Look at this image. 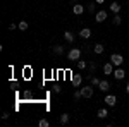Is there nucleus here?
I'll list each match as a JSON object with an SVG mask.
<instances>
[{"mask_svg":"<svg viewBox=\"0 0 129 127\" xmlns=\"http://www.w3.org/2000/svg\"><path fill=\"white\" fill-rule=\"evenodd\" d=\"M79 57H81L79 48H72V50H69V53H67V60H72V62H78Z\"/></svg>","mask_w":129,"mask_h":127,"instance_id":"1","label":"nucleus"},{"mask_svg":"<svg viewBox=\"0 0 129 127\" xmlns=\"http://www.w3.org/2000/svg\"><path fill=\"white\" fill-rule=\"evenodd\" d=\"M110 62H112L115 67H120V65H122V62H124V57L119 55V53H112V55H110Z\"/></svg>","mask_w":129,"mask_h":127,"instance_id":"2","label":"nucleus"},{"mask_svg":"<svg viewBox=\"0 0 129 127\" xmlns=\"http://www.w3.org/2000/svg\"><path fill=\"white\" fill-rule=\"evenodd\" d=\"M112 76L117 79V81H122V79L126 77V72H124V69H122V67H117L115 70H114V74H112Z\"/></svg>","mask_w":129,"mask_h":127,"instance_id":"3","label":"nucleus"},{"mask_svg":"<svg viewBox=\"0 0 129 127\" xmlns=\"http://www.w3.org/2000/svg\"><path fill=\"white\" fill-rule=\"evenodd\" d=\"M81 95H83V98H91V96H93V86L81 88Z\"/></svg>","mask_w":129,"mask_h":127,"instance_id":"4","label":"nucleus"},{"mask_svg":"<svg viewBox=\"0 0 129 127\" xmlns=\"http://www.w3.org/2000/svg\"><path fill=\"white\" fill-rule=\"evenodd\" d=\"M103 101H105V103H107V105H109V107H114V105H115V103H117V98L114 96V95H107V96H105V100H103Z\"/></svg>","mask_w":129,"mask_h":127,"instance_id":"5","label":"nucleus"},{"mask_svg":"<svg viewBox=\"0 0 129 127\" xmlns=\"http://www.w3.org/2000/svg\"><path fill=\"white\" fill-rule=\"evenodd\" d=\"M103 74H107V76L114 74V64H112V62H107V64L103 65Z\"/></svg>","mask_w":129,"mask_h":127,"instance_id":"6","label":"nucleus"},{"mask_svg":"<svg viewBox=\"0 0 129 127\" xmlns=\"http://www.w3.org/2000/svg\"><path fill=\"white\" fill-rule=\"evenodd\" d=\"M105 19H107V12H105V10L96 12V16H95V21H96V22H103Z\"/></svg>","mask_w":129,"mask_h":127,"instance_id":"7","label":"nucleus"},{"mask_svg":"<svg viewBox=\"0 0 129 127\" xmlns=\"http://www.w3.org/2000/svg\"><path fill=\"white\" fill-rule=\"evenodd\" d=\"M98 89L100 91H103V93H107L110 89V84H109V81H100V84H98Z\"/></svg>","mask_w":129,"mask_h":127,"instance_id":"8","label":"nucleus"},{"mask_svg":"<svg viewBox=\"0 0 129 127\" xmlns=\"http://www.w3.org/2000/svg\"><path fill=\"white\" fill-rule=\"evenodd\" d=\"M79 36L84 38V39H88L89 36H91V29H89V28H83V29L79 31Z\"/></svg>","mask_w":129,"mask_h":127,"instance_id":"9","label":"nucleus"},{"mask_svg":"<svg viewBox=\"0 0 129 127\" xmlns=\"http://www.w3.org/2000/svg\"><path fill=\"white\" fill-rule=\"evenodd\" d=\"M72 12H74V14H76V16H81V14H83V12H84V7H83V5H81V4H76V5H74V7H72Z\"/></svg>","mask_w":129,"mask_h":127,"instance_id":"10","label":"nucleus"},{"mask_svg":"<svg viewBox=\"0 0 129 127\" xmlns=\"http://www.w3.org/2000/svg\"><path fill=\"white\" fill-rule=\"evenodd\" d=\"M81 82H83V76H79V74H72V84H74V86H79Z\"/></svg>","mask_w":129,"mask_h":127,"instance_id":"11","label":"nucleus"},{"mask_svg":"<svg viewBox=\"0 0 129 127\" xmlns=\"http://www.w3.org/2000/svg\"><path fill=\"white\" fill-rule=\"evenodd\" d=\"M103 50H105V47H103L102 43H96V45L93 47V52H95L96 55H102V53H103Z\"/></svg>","mask_w":129,"mask_h":127,"instance_id":"12","label":"nucleus"},{"mask_svg":"<svg viewBox=\"0 0 129 127\" xmlns=\"http://www.w3.org/2000/svg\"><path fill=\"white\" fill-rule=\"evenodd\" d=\"M110 10H112L114 14H119V12H120V5H119V2H112V4H110Z\"/></svg>","mask_w":129,"mask_h":127,"instance_id":"13","label":"nucleus"},{"mask_svg":"<svg viewBox=\"0 0 129 127\" xmlns=\"http://www.w3.org/2000/svg\"><path fill=\"white\" fill-rule=\"evenodd\" d=\"M110 113L107 112V108H102V110H98V113H96V117L98 118H107Z\"/></svg>","mask_w":129,"mask_h":127,"instance_id":"14","label":"nucleus"},{"mask_svg":"<svg viewBox=\"0 0 129 127\" xmlns=\"http://www.w3.org/2000/svg\"><path fill=\"white\" fill-rule=\"evenodd\" d=\"M64 38H66L67 43H74V34H72L71 31H66V33H64Z\"/></svg>","mask_w":129,"mask_h":127,"instance_id":"15","label":"nucleus"},{"mask_svg":"<svg viewBox=\"0 0 129 127\" xmlns=\"http://www.w3.org/2000/svg\"><path fill=\"white\" fill-rule=\"evenodd\" d=\"M53 53H57V55H62V53H64V47H60V45H55V47H53Z\"/></svg>","mask_w":129,"mask_h":127,"instance_id":"16","label":"nucleus"},{"mask_svg":"<svg viewBox=\"0 0 129 127\" xmlns=\"http://www.w3.org/2000/svg\"><path fill=\"white\" fill-rule=\"evenodd\" d=\"M67 122H69V115H67V113H62V115H60V124L66 125Z\"/></svg>","mask_w":129,"mask_h":127,"instance_id":"17","label":"nucleus"},{"mask_svg":"<svg viewBox=\"0 0 129 127\" xmlns=\"http://www.w3.org/2000/svg\"><path fill=\"white\" fill-rule=\"evenodd\" d=\"M19 29L21 31H26V29H28V22H26V21H21V22H19Z\"/></svg>","mask_w":129,"mask_h":127,"instance_id":"18","label":"nucleus"},{"mask_svg":"<svg viewBox=\"0 0 129 127\" xmlns=\"http://www.w3.org/2000/svg\"><path fill=\"white\" fill-rule=\"evenodd\" d=\"M38 125H40V127H48L50 124H48V120H47V118H41L40 122H38Z\"/></svg>","mask_w":129,"mask_h":127,"instance_id":"19","label":"nucleus"},{"mask_svg":"<svg viewBox=\"0 0 129 127\" xmlns=\"http://www.w3.org/2000/svg\"><path fill=\"white\" fill-rule=\"evenodd\" d=\"M100 84V79L95 77V76H91V86H98Z\"/></svg>","mask_w":129,"mask_h":127,"instance_id":"20","label":"nucleus"},{"mask_svg":"<svg viewBox=\"0 0 129 127\" xmlns=\"http://www.w3.org/2000/svg\"><path fill=\"white\" fill-rule=\"evenodd\" d=\"M78 67H79V69H86V67H88V64H86L84 60H78Z\"/></svg>","mask_w":129,"mask_h":127,"instance_id":"21","label":"nucleus"},{"mask_svg":"<svg viewBox=\"0 0 129 127\" xmlns=\"http://www.w3.org/2000/svg\"><path fill=\"white\" fill-rule=\"evenodd\" d=\"M120 22H122V19H120V16H119V14H115V17H114V24H115V26H119Z\"/></svg>","mask_w":129,"mask_h":127,"instance_id":"22","label":"nucleus"},{"mask_svg":"<svg viewBox=\"0 0 129 127\" xmlns=\"http://www.w3.org/2000/svg\"><path fill=\"white\" fill-rule=\"evenodd\" d=\"M16 28H19V24H16V22H10V24H9V29H10V31L16 29Z\"/></svg>","mask_w":129,"mask_h":127,"instance_id":"23","label":"nucleus"},{"mask_svg":"<svg viewBox=\"0 0 129 127\" xmlns=\"http://www.w3.org/2000/svg\"><path fill=\"white\" fill-rule=\"evenodd\" d=\"M81 96H83V95H81V89H79V91H76V93H74V98H76V100H79Z\"/></svg>","mask_w":129,"mask_h":127,"instance_id":"24","label":"nucleus"},{"mask_svg":"<svg viewBox=\"0 0 129 127\" xmlns=\"http://www.w3.org/2000/svg\"><path fill=\"white\" fill-rule=\"evenodd\" d=\"M93 10H95V5H93V4H89V5H88V12H93Z\"/></svg>","mask_w":129,"mask_h":127,"instance_id":"25","label":"nucleus"},{"mask_svg":"<svg viewBox=\"0 0 129 127\" xmlns=\"http://www.w3.org/2000/svg\"><path fill=\"white\" fill-rule=\"evenodd\" d=\"M89 69H91V70H95V69H96V64H93V62H91V64H89Z\"/></svg>","mask_w":129,"mask_h":127,"instance_id":"26","label":"nucleus"},{"mask_svg":"<svg viewBox=\"0 0 129 127\" xmlns=\"http://www.w3.org/2000/svg\"><path fill=\"white\" fill-rule=\"evenodd\" d=\"M95 2H96V4H103L105 0H95Z\"/></svg>","mask_w":129,"mask_h":127,"instance_id":"27","label":"nucleus"},{"mask_svg":"<svg viewBox=\"0 0 129 127\" xmlns=\"http://www.w3.org/2000/svg\"><path fill=\"white\" fill-rule=\"evenodd\" d=\"M126 91H127V93H129V82H127V86H126Z\"/></svg>","mask_w":129,"mask_h":127,"instance_id":"28","label":"nucleus"}]
</instances>
